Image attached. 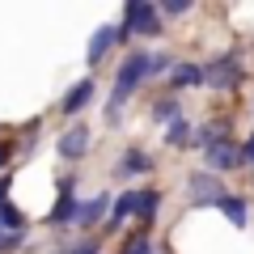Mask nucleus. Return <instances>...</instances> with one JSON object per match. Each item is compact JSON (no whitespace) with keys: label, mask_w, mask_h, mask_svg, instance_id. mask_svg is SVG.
Instances as JSON below:
<instances>
[{"label":"nucleus","mask_w":254,"mask_h":254,"mask_svg":"<svg viewBox=\"0 0 254 254\" xmlns=\"http://www.w3.org/2000/svg\"><path fill=\"white\" fill-rule=\"evenodd\" d=\"M148 76H153V55H144V51H136V55H127V60L119 64V76H115V98H110L106 115L115 119V110L123 106V102L131 98V89H136L140 81H148Z\"/></svg>","instance_id":"1"},{"label":"nucleus","mask_w":254,"mask_h":254,"mask_svg":"<svg viewBox=\"0 0 254 254\" xmlns=\"http://www.w3.org/2000/svg\"><path fill=\"white\" fill-rule=\"evenodd\" d=\"M123 30L127 34H161V9L144 4V0H131L123 9Z\"/></svg>","instance_id":"2"},{"label":"nucleus","mask_w":254,"mask_h":254,"mask_svg":"<svg viewBox=\"0 0 254 254\" xmlns=\"http://www.w3.org/2000/svg\"><path fill=\"white\" fill-rule=\"evenodd\" d=\"M237 81H242V64L233 55H220L203 68V85H212V89H233Z\"/></svg>","instance_id":"3"},{"label":"nucleus","mask_w":254,"mask_h":254,"mask_svg":"<svg viewBox=\"0 0 254 254\" xmlns=\"http://www.w3.org/2000/svg\"><path fill=\"white\" fill-rule=\"evenodd\" d=\"M208 165H212L216 174L237 170V165H242V148H237L233 140H220V144H212V148H208Z\"/></svg>","instance_id":"4"},{"label":"nucleus","mask_w":254,"mask_h":254,"mask_svg":"<svg viewBox=\"0 0 254 254\" xmlns=\"http://www.w3.org/2000/svg\"><path fill=\"white\" fill-rule=\"evenodd\" d=\"M76 212L81 208H76V199H72V178H64L60 182V203L51 208L47 220H51V225H68V220H76Z\"/></svg>","instance_id":"5"},{"label":"nucleus","mask_w":254,"mask_h":254,"mask_svg":"<svg viewBox=\"0 0 254 254\" xmlns=\"http://www.w3.org/2000/svg\"><path fill=\"white\" fill-rule=\"evenodd\" d=\"M190 199L195 203H220L225 190H220V182L212 178V174H195V178H190Z\"/></svg>","instance_id":"6"},{"label":"nucleus","mask_w":254,"mask_h":254,"mask_svg":"<svg viewBox=\"0 0 254 254\" xmlns=\"http://www.w3.org/2000/svg\"><path fill=\"white\" fill-rule=\"evenodd\" d=\"M85 148H89V127H68L60 136V157H68V161L85 157Z\"/></svg>","instance_id":"7"},{"label":"nucleus","mask_w":254,"mask_h":254,"mask_svg":"<svg viewBox=\"0 0 254 254\" xmlns=\"http://www.w3.org/2000/svg\"><path fill=\"white\" fill-rule=\"evenodd\" d=\"M89 98H93V81L85 76V81H76L72 89L64 93V102H60V106H64V115H76V110H85V106H89Z\"/></svg>","instance_id":"8"},{"label":"nucleus","mask_w":254,"mask_h":254,"mask_svg":"<svg viewBox=\"0 0 254 254\" xmlns=\"http://www.w3.org/2000/svg\"><path fill=\"white\" fill-rule=\"evenodd\" d=\"M157 208H161V195H157V190H131V216L153 220Z\"/></svg>","instance_id":"9"},{"label":"nucleus","mask_w":254,"mask_h":254,"mask_svg":"<svg viewBox=\"0 0 254 254\" xmlns=\"http://www.w3.org/2000/svg\"><path fill=\"white\" fill-rule=\"evenodd\" d=\"M119 43V26H102L98 34L89 38V64H102V55Z\"/></svg>","instance_id":"10"},{"label":"nucleus","mask_w":254,"mask_h":254,"mask_svg":"<svg viewBox=\"0 0 254 254\" xmlns=\"http://www.w3.org/2000/svg\"><path fill=\"white\" fill-rule=\"evenodd\" d=\"M153 170V161H148V153H140V148H127L123 161H119V174H148Z\"/></svg>","instance_id":"11"},{"label":"nucleus","mask_w":254,"mask_h":254,"mask_svg":"<svg viewBox=\"0 0 254 254\" xmlns=\"http://www.w3.org/2000/svg\"><path fill=\"white\" fill-rule=\"evenodd\" d=\"M170 81L178 85V89H182V85H199L203 81V68H199V64H174V68H170Z\"/></svg>","instance_id":"12"},{"label":"nucleus","mask_w":254,"mask_h":254,"mask_svg":"<svg viewBox=\"0 0 254 254\" xmlns=\"http://www.w3.org/2000/svg\"><path fill=\"white\" fill-rule=\"evenodd\" d=\"M110 208V195H98V199H89L81 212H76V225H93V220H102Z\"/></svg>","instance_id":"13"},{"label":"nucleus","mask_w":254,"mask_h":254,"mask_svg":"<svg viewBox=\"0 0 254 254\" xmlns=\"http://www.w3.org/2000/svg\"><path fill=\"white\" fill-rule=\"evenodd\" d=\"M216 208H220V212H225V216H229V220H233V225H237V229H242V225H246V220H250V216H246V199H237V195H225V199H220V203H216Z\"/></svg>","instance_id":"14"},{"label":"nucleus","mask_w":254,"mask_h":254,"mask_svg":"<svg viewBox=\"0 0 254 254\" xmlns=\"http://www.w3.org/2000/svg\"><path fill=\"white\" fill-rule=\"evenodd\" d=\"M220 140H229V136H225V123H208V127L195 131V144H203V153H208L212 144H220Z\"/></svg>","instance_id":"15"},{"label":"nucleus","mask_w":254,"mask_h":254,"mask_svg":"<svg viewBox=\"0 0 254 254\" xmlns=\"http://www.w3.org/2000/svg\"><path fill=\"white\" fill-rule=\"evenodd\" d=\"M127 216H131V190L115 199V212H110V229H115V225H123Z\"/></svg>","instance_id":"16"},{"label":"nucleus","mask_w":254,"mask_h":254,"mask_svg":"<svg viewBox=\"0 0 254 254\" xmlns=\"http://www.w3.org/2000/svg\"><path fill=\"white\" fill-rule=\"evenodd\" d=\"M165 140H170V144H187V140H190V127L182 123V119H174L170 131H165Z\"/></svg>","instance_id":"17"},{"label":"nucleus","mask_w":254,"mask_h":254,"mask_svg":"<svg viewBox=\"0 0 254 254\" xmlns=\"http://www.w3.org/2000/svg\"><path fill=\"white\" fill-rule=\"evenodd\" d=\"M123 254H153V242H148V233H136L131 242L123 246Z\"/></svg>","instance_id":"18"},{"label":"nucleus","mask_w":254,"mask_h":254,"mask_svg":"<svg viewBox=\"0 0 254 254\" xmlns=\"http://www.w3.org/2000/svg\"><path fill=\"white\" fill-rule=\"evenodd\" d=\"M153 115H157V119H174V115H178V102H174V98L157 102V110H153Z\"/></svg>","instance_id":"19"},{"label":"nucleus","mask_w":254,"mask_h":254,"mask_svg":"<svg viewBox=\"0 0 254 254\" xmlns=\"http://www.w3.org/2000/svg\"><path fill=\"white\" fill-rule=\"evenodd\" d=\"M26 242V233H0V250H17Z\"/></svg>","instance_id":"20"},{"label":"nucleus","mask_w":254,"mask_h":254,"mask_svg":"<svg viewBox=\"0 0 254 254\" xmlns=\"http://www.w3.org/2000/svg\"><path fill=\"white\" fill-rule=\"evenodd\" d=\"M187 9H190L187 0H174V4H165V13H170V17H182V13H187Z\"/></svg>","instance_id":"21"},{"label":"nucleus","mask_w":254,"mask_h":254,"mask_svg":"<svg viewBox=\"0 0 254 254\" xmlns=\"http://www.w3.org/2000/svg\"><path fill=\"white\" fill-rule=\"evenodd\" d=\"M4 195H9V178H0V203H4Z\"/></svg>","instance_id":"22"},{"label":"nucleus","mask_w":254,"mask_h":254,"mask_svg":"<svg viewBox=\"0 0 254 254\" xmlns=\"http://www.w3.org/2000/svg\"><path fill=\"white\" fill-rule=\"evenodd\" d=\"M0 165H9V148L4 144H0Z\"/></svg>","instance_id":"23"},{"label":"nucleus","mask_w":254,"mask_h":254,"mask_svg":"<svg viewBox=\"0 0 254 254\" xmlns=\"http://www.w3.org/2000/svg\"><path fill=\"white\" fill-rule=\"evenodd\" d=\"M72 254H93V246H85V250H72Z\"/></svg>","instance_id":"24"}]
</instances>
